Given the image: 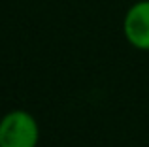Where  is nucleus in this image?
<instances>
[{
    "label": "nucleus",
    "instance_id": "obj_1",
    "mask_svg": "<svg viewBox=\"0 0 149 147\" xmlns=\"http://www.w3.org/2000/svg\"><path fill=\"white\" fill-rule=\"evenodd\" d=\"M38 141L40 126L26 110H11L0 119V147H36Z\"/></svg>",
    "mask_w": 149,
    "mask_h": 147
},
{
    "label": "nucleus",
    "instance_id": "obj_2",
    "mask_svg": "<svg viewBox=\"0 0 149 147\" xmlns=\"http://www.w3.org/2000/svg\"><path fill=\"white\" fill-rule=\"evenodd\" d=\"M123 34L138 51H149V0H138L123 17Z\"/></svg>",
    "mask_w": 149,
    "mask_h": 147
}]
</instances>
